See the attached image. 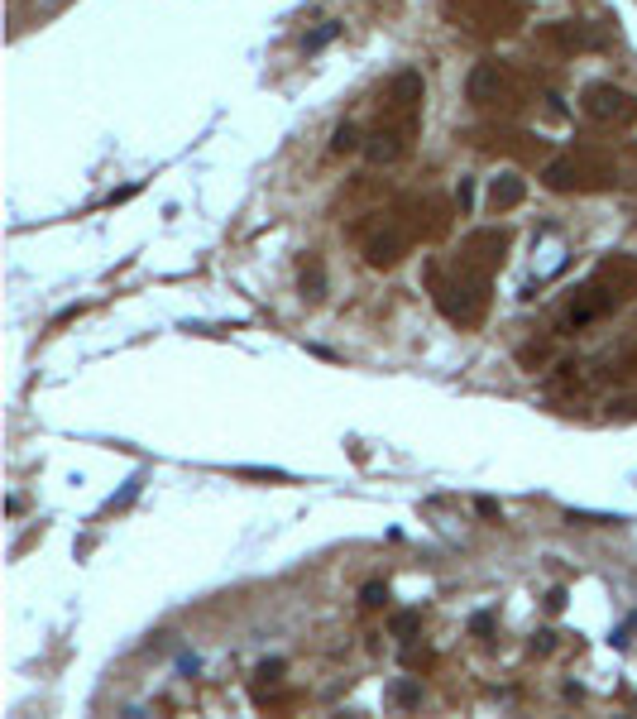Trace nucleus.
Instances as JSON below:
<instances>
[{"instance_id":"1","label":"nucleus","mask_w":637,"mask_h":719,"mask_svg":"<svg viewBox=\"0 0 637 719\" xmlns=\"http://www.w3.org/2000/svg\"><path fill=\"white\" fill-rule=\"evenodd\" d=\"M637 298V259L633 254H609L589 269V279L570 293V303L561 312V331H580L599 316H614Z\"/></svg>"},{"instance_id":"2","label":"nucleus","mask_w":637,"mask_h":719,"mask_svg":"<svg viewBox=\"0 0 637 719\" xmlns=\"http://www.w3.org/2000/svg\"><path fill=\"white\" fill-rule=\"evenodd\" d=\"M426 288H431V298H436V307L446 321H455V326H479L484 316H489V288H494V274H484V269H474V264H465L460 254L450 259V264H426Z\"/></svg>"},{"instance_id":"3","label":"nucleus","mask_w":637,"mask_h":719,"mask_svg":"<svg viewBox=\"0 0 637 719\" xmlns=\"http://www.w3.org/2000/svg\"><path fill=\"white\" fill-rule=\"evenodd\" d=\"M618 159L609 149H594V144H580V149H565L556 154L546 168H541V183L561 197H589V192H609L618 183Z\"/></svg>"},{"instance_id":"4","label":"nucleus","mask_w":637,"mask_h":719,"mask_svg":"<svg viewBox=\"0 0 637 719\" xmlns=\"http://www.w3.org/2000/svg\"><path fill=\"white\" fill-rule=\"evenodd\" d=\"M465 97L479 105V110H489V115L508 120V115H518L523 105H532V82H528V72H518L513 63L489 58V63H479V68L470 72Z\"/></svg>"},{"instance_id":"5","label":"nucleus","mask_w":637,"mask_h":719,"mask_svg":"<svg viewBox=\"0 0 637 719\" xmlns=\"http://www.w3.org/2000/svg\"><path fill=\"white\" fill-rule=\"evenodd\" d=\"M450 24H460L474 39H508L523 29V0H446Z\"/></svg>"},{"instance_id":"6","label":"nucleus","mask_w":637,"mask_h":719,"mask_svg":"<svg viewBox=\"0 0 637 719\" xmlns=\"http://www.w3.org/2000/svg\"><path fill=\"white\" fill-rule=\"evenodd\" d=\"M359 235H364V259L374 264V269H393L417 240H413V230L403 225V216L388 206V211H374L369 216V225H359Z\"/></svg>"},{"instance_id":"7","label":"nucleus","mask_w":637,"mask_h":719,"mask_svg":"<svg viewBox=\"0 0 637 719\" xmlns=\"http://www.w3.org/2000/svg\"><path fill=\"white\" fill-rule=\"evenodd\" d=\"M422 77L417 72H398L384 92H379V125H398L408 134H417V120H422Z\"/></svg>"},{"instance_id":"8","label":"nucleus","mask_w":637,"mask_h":719,"mask_svg":"<svg viewBox=\"0 0 637 719\" xmlns=\"http://www.w3.org/2000/svg\"><path fill=\"white\" fill-rule=\"evenodd\" d=\"M474 149H484V154H503V159H541L546 154V144L532 134V130H518V125H503V120H494V125H474L470 134H465Z\"/></svg>"},{"instance_id":"9","label":"nucleus","mask_w":637,"mask_h":719,"mask_svg":"<svg viewBox=\"0 0 637 719\" xmlns=\"http://www.w3.org/2000/svg\"><path fill=\"white\" fill-rule=\"evenodd\" d=\"M580 110H585L594 125H604V130H628V125H637V97L633 92H623V87H614V82H594V87H585Z\"/></svg>"},{"instance_id":"10","label":"nucleus","mask_w":637,"mask_h":719,"mask_svg":"<svg viewBox=\"0 0 637 719\" xmlns=\"http://www.w3.org/2000/svg\"><path fill=\"white\" fill-rule=\"evenodd\" d=\"M393 211L403 216V225L413 230V240H441L450 230V202L446 197H398Z\"/></svg>"},{"instance_id":"11","label":"nucleus","mask_w":637,"mask_h":719,"mask_svg":"<svg viewBox=\"0 0 637 719\" xmlns=\"http://www.w3.org/2000/svg\"><path fill=\"white\" fill-rule=\"evenodd\" d=\"M460 259L474 264V269H484V274H499L503 259H508V230H499V225L470 230V235L460 240Z\"/></svg>"},{"instance_id":"12","label":"nucleus","mask_w":637,"mask_h":719,"mask_svg":"<svg viewBox=\"0 0 637 719\" xmlns=\"http://www.w3.org/2000/svg\"><path fill=\"white\" fill-rule=\"evenodd\" d=\"M408 149H413V134H408V130H398V125H374V130H369V139H364L369 163H398Z\"/></svg>"},{"instance_id":"13","label":"nucleus","mask_w":637,"mask_h":719,"mask_svg":"<svg viewBox=\"0 0 637 719\" xmlns=\"http://www.w3.org/2000/svg\"><path fill=\"white\" fill-rule=\"evenodd\" d=\"M536 48H546V53H580V48H589V34L580 24H570V19L541 24L536 29Z\"/></svg>"},{"instance_id":"14","label":"nucleus","mask_w":637,"mask_h":719,"mask_svg":"<svg viewBox=\"0 0 637 719\" xmlns=\"http://www.w3.org/2000/svg\"><path fill=\"white\" fill-rule=\"evenodd\" d=\"M523 197H528V183H523L518 173H503V178H494V183H489L484 211H489V216H503V211L523 206Z\"/></svg>"},{"instance_id":"15","label":"nucleus","mask_w":637,"mask_h":719,"mask_svg":"<svg viewBox=\"0 0 637 719\" xmlns=\"http://www.w3.org/2000/svg\"><path fill=\"white\" fill-rule=\"evenodd\" d=\"M302 293H307L312 303H317L321 293H326V269H321V259H317V254H307V259H302Z\"/></svg>"},{"instance_id":"16","label":"nucleus","mask_w":637,"mask_h":719,"mask_svg":"<svg viewBox=\"0 0 637 719\" xmlns=\"http://www.w3.org/2000/svg\"><path fill=\"white\" fill-rule=\"evenodd\" d=\"M331 149H335V154L359 149V130H355V125H340V130H335V139H331Z\"/></svg>"},{"instance_id":"17","label":"nucleus","mask_w":637,"mask_h":719,"mask_svg":"<svg viewBox=\"0 0 637 719\" xmlns=\"http://www.w3.org/2000/svg\"><path fill=\"white\" fill-rule=\"evenodd\" d=\"M384 600H388V585H379V580H374V585H364V605H369V609H379Z\"/></svg>"},{"instance_id":"18","label":"nucleus","mask_w":637,"mask_h":719,"mask_svg":"<svg viewBox=\"0 0 637 719\" xmlns=\"http://www.w3.org/2000/svg\"><path fill=\"white\" fill-rule=\"evenodd\" d=\"M413 628H417V614H398L393 618V633H398V638H408Z\"/></svg>"},{"instance_id":"19","label":"nucleus","mask_w":637,"mask_h":719,"mask_svg":"<svg viewBox=\"0 0 637 719\" xmlns=\"http://www.w3.org/2000/svg\"><path fill=\"white\" fill-rule=\"evenodd\" d=\"M393 696H398L403 705H413V700H417V686H413V681H403V686H393Z\"/></svg>"},{"instance_id":"20","label":"nucleus","mask_w":637,"mask_h":719,"mask_svg":"<svg viewBox=\"0 0 637 719\" xmlns=\"http://www.w3.org/2000/svg\"><path fill=\"white\" fill-rule=\"evenodd\" d=\"M633 163H637V154H633ZM633 188H637V168H633Z\"/></svg>"}]
</instances>
